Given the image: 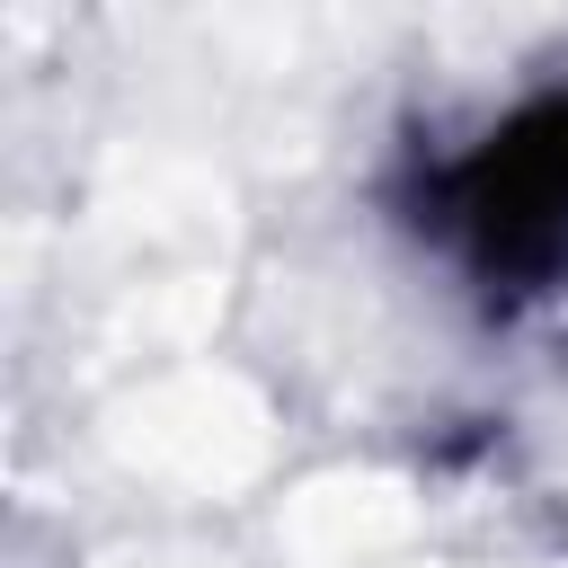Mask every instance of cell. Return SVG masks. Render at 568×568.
Wrapping results in <instances>:
<instances>
[{"label": "cell", "mask_w": 568, "mask_h": 568, "mask_svg": "<svg viewBox=\"0 0 568 568\" xmlns=\"http://www.w3.org/2000/svg\"><path fill=\"white\" fill-rule=\"evenodd\" d=\"M453 231L497 284H541L568 266V98L524 106L453 169Z\"/></svg>", "instance_id": "obj_1"}]
</instances>
